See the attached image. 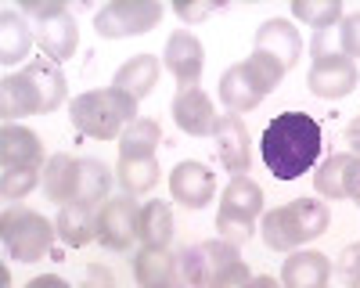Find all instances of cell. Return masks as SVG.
<instances>
[{
	"label": "cell",
	"mask_w": 360,
	"mask_h": 288,
	"mask_svg": "<svg viewBox=\"0 0 360 288\" xmlns=\"http://www.w3.org/2000/svg\"><path fill=\"white\" fill-rule=\"evenodd\" d=\"M112 169L98 159H79V202H90V206H101L108 202L112 191Z\"/></svg>",
	"instance_id": "obj_28"
},
{
	"label": "cell",
	"mask_w": 360,
	"mask_h": 288,
	"mask_svg": "<svg viewBox=\"0 0 360 288\" xmlns=\"http://www.w3.org/2000/svg\"><path fill=\"white\" fill-rule=\"evenodd\" d=\"M307 86H310V94L321 98V101H342L360 86V69H356L353 58H346L342 51L324 54V58H314L310 62Z\"/></svg>",
	"instance_id": "obj_11"
},
{
	"label": "cell",
	"mask_w": 360,
	"mask_h": 288,
	"mask_svg": "<svg viewBox=\"0 0 360 288\" xmlns=\"http://www.w3.org/2000/svg\"><path fill=\"white\" fill-rule=\"evenodd\" d=\"M346 144H349V152H353V155H360V115L346 126Z\"/></svg>",
	"instance_id": "obj_39"
},
{
	"label": "cell",
	"mask_w": 360,
	"mask_h": 288,
	"mask_svg": "<svg viewBox=\"0 0 360 288\" xmlns=\"http://www.w3.org/2000/svg\"><path fill=\"white\" fill-rule=\"evenodd\" d=\"M321 123L307 112H281L274 115V123H266L259 152L266 169L278 181H299L303 173H310L321 159Z\"/></svg>",
	"instance_id": "obj_1"
},
{
	"label": "cell",
	"mask_w": 360,
	"mask_h": 288,
	"mask_svg": "<svg viewBox=\"0 0 360 288\" xmlns=\"http://www.w3.org/2000/svg\"><path fill=\"white\" fill-rule=\"evenodd\" d=\"M292 15L314 29H335L342 22V0H292Z\"/></svg>",
	"instance_id": "obj_30"
},
{
	"label": "cell",
	"mask_w": 360,
	"mask_h": 288,
	"mask_svg": "<svg viewBox=\"0 0 360 288\" xmlns=\"http://www.w3.org/2000/svg\"><path fill=\"white\" fill-rule=\"evenodd\" d=\"M173 11H176L180 18H184V22H195V18H205L213 8H209V4H176Z\"/></svg>",
	"instance_id": "obj_37"
},
{
	"label": "cell",
	"mask_w": 360,
	"mask_h": 288,
	"mask_svg": "<svg viewBox=\"0 0 360 288\" xmlns=\"http://www.w3.org/2000/svg\"><path fill=\"white\" fill-rule=\"evenodd\" d=\"M98 213L101 206H90V202H69V206L58 209L54 230L69 249H83L90 242H98Z\"/></svg>",
	"instance_id": "obj_20"
},
{
	"label": "cell",
	"mask_w": 360,
	"mask_h": 288,
	"mask_svg": "<svg viewBox=\"0 0 360 288\" xmlns=\"http://www.w3.org/2000/svg\"><path fill=\"white\" fill-rule=\"evenodd\" d=\"M0 238H4V249L15 263H37V259L51 252L58 230L44 213L29 209V206H15L0 220Z\"/></svg>",
	"instance_id": "obj_7"
},
{
	"label": "cell",
	"mask_w": 360,
	"mask_h": 288,
	"mask_svg": "<svg viewBox=\"0 0 360 288\" xmlns=\"http://www.w3.org/2000/svg\"><path fill=\"white\" fill-rule=\"evenodd\" d=\"M69 119L83 137H94V140H119L123 130L130 123H137V101L115 86H105V91H86L76 94L69 105Z\"/></svg>",
	"instance_id": "obj_4"
},
{
	"label": "cell",
	"mask_w": 360,
	"mask_h": 288,
	"mask_svg": "<svg viewBox=\"0 0 360 288\" xmlns=\"http://www.w3.org/2000/svg\"><path fill=\"white\" fill-rule=\"evenodd\" d=\"M25 288H72L65 277H58V274H40V277H33Z\"/></svg>",
	"instance_id": "obj_38"
},
{
	"label": "cell",
	"mask_w": 360,
	"mask_h": 288,
	"mask_svg": "<svg viewBox=\"0 0 360 288\" xmlns=\"http://www.w3.org/2000/svg\"><path fill=\"white\" fill-rule=\"evenodd\" d=\"M166 8L159 0H112L94 15V29L105 40H127V37H144L162 22Z\"/></svg>",
	"instance_id": "obj_9"
},
{
	"label": "cell",
	"mask_w": 360,
	"mask_h": 288,
	"mask_svg": "<svg viewBox=\"0 0 360 288\" xmlns=\"http://www.w3.org/2000/svg\"><path fill=\"white\" fill-rule=\"evenodd\" d=\"M339 33L335 29H314V40H310V58H324V54H335Z\"/></svg>",
	"instance_id": "obj_34"
},
{
	"label": "cell",
	"mask_w": 360,
	"mask_h": 288,
	"mask_svg": "<svg viewBox=\"0 0 360 288\" xmlns=\"http://www.w3.org/2000/svg\"><path fill=\"white\" fill-rule=\"evenodd\" d=\"M137 223L141 202H134V195H115L98 213V242L112 252H127L130 242H137Z\"/></svg>",
	"instance_id": "obj_12"
},
{
	"label": "cell",
	"mask_w": 360,
	"mask_h": 288,
	"mask_svg": "<svg viewBox=\"0 0 360 288\" xmlns=\"http://www.w3.org/2000/svg\"><path fill=\"white\" fill-rule=\"evenodd\" d=\"M339 277L346 288H360V242L339 252Z\"/></svg>",
	"instance_id": "obj_33"
},
{
	"label": "cell",
	"mask_w": 360,
	"mask_h": 288,
	"mask_svg": "<svg viewBox=\"0 0 360 288\" xmlns=\"http://www.w3.org/2000/svg\"><path fill=\"white\" fill-rule=\"evenodd\" d=\"M137 242H141V249H169V242H173V209L166 206V202H144L141 206Z\"/></svg>",
	"instance_id": "obj_24"
},
{
	"label": "cell",
	"mask_w": 360,
	"mask_h": 288,
	"mask_svg": "<svg viewBox=\"0 0 360 288\" xmlns=\"http://www.w3.org/2000/svg\"><path fill=\"white\" fill-rule=\"evenodd\" d=\"M159 155L152 159H119L115 166V181L123 184V195H148L155 184H159Z\"/></svg>",
	"instance_id": "obj_27"
},
{
	"label": "cell",
	"mask_w": 360,
	"mask_h": 288,
	"mask_svg": "<svg viewBox=\"0 0 360 288\" xmlns=\"http://www.w3.org/2000/svg\"><path fill=\"white\" fill-rule=\"evenodd\" d=\"M285 72L288 69L278 62V58H270L263 51H252L245 62L231 65L220 76V105L227 108V115H245L285 79Z\"/></svg>",
	"instance_id": "obj_5"
},
{
	"label": "cell",
	"mask_w": 360,
	"mask_h": 288,
	"mask_svg": "<svg viewBox=\"0 0 360 288\" xmlns=\"http://www.w3.org/2000/svg\"><path fill=\"white\" fill-rule=\"evenodd\" d=\"M346 198H353L360 206V155H353L346 166Z\"/></svg>",
	"instance_id": "obj_36"
},
{
	"label": "cell",
	"mask_w": 360,
	"mask_h": 288,
	"mask_svg": "<svg viewBox=\"0 0 360 288\" xmlns=\"http://www.w3.org/2000/svg\"><path fill=\"white\" fill-rule=\"evenodd\" d=\"M252 51H263L270 58H278L285 69H295L299 58H303V37H299V29L288 18H266L256 29V47Z\"/></svg>",
	"instance_id": "obj_18"
},
{
	"label": "cell",
	"mask_w": 360,
	"mask_h": 288,
	"mask_svg": "<svg viewBox=\"0 0 360 288\" xmlns=\"http://www.w3.org/2000/svg\"><path fill=\"white\" fill-rule=\"evenodd\" d=\"M40 184V173H0V195L4 202H22Z\"/></svg>",
	"instance_id": "obj_31"
},
{
	"label": "cell",
	"mask_w": 360,
	"mask_h": 288,
	"mask_svg": "<svg viewBox=\"0 0 360 288\" xmlns=\"http://www.w3.org/2000/svg\"><path fill=\"white\" fill-rule=\"evenodd\" d=\"M169 195L184 209H205L217 195V177L205 162H176L169 173Z\"/></svg>",
	"instance_id": "obj_16"
},
{
	"label": "cell",
	"mask_w": 360,
	"mask_h": 288,
	"mask_svg": "<svg viewBox=\"0 0 360 288\" xmlns=\"http://www.w3.org/2000/svg\"><path fill=\"white\" fill-rule=\"evenodd\" d=\"M79 288H115V277H112V270H108V267L94 263V267H86V274H83V284H79Z\"/></svg>",
	"instance_id": "obj_35"
},
{
	"label": "cell",
	"mask_w": 360,
	"mask_h": 288,
	"mask_svg": "<svg viewBox=\"0 0 360 288\" xmlns=\"http://www.w3.org/2000/svg\"><path fill=\"white\" fill-rule=\"evenodd\" d=\"M159 140H162V126L155 119H144L141 115L119 137V159H152L159 152Z\"/></svg>",
	"instance_id": "obj_26"
},
{
	"label": "cell",
	"mask_w": 360,
	"mask_h": 288,
	"mask_svg": "<svg viewBox=\"0 0 360 288\" xmlns=\"http://www.w3.org/2000/svg\"><path fill=\"white\" fill-rule=\"evenodd\" d=\"M349 159H353V152H339V155L324 159V162L317 166V173H314L317 195H324L328 202L346 198V166H349Z\"/></svg>",
	"instance_id": "obj_29"
},
{
	"label": "cell",
	"mask_w": 360,
	"mask_h": 288,
	"mask_svg": "<svg viewBox=\"0 0 360 288\" xmlns=\"http://www.w3.org/2000/svg\"><path fill=\"white\" fill-rule=\"evenodd\" d=\"M256 220H263V188L252 177H231V184L220 191L217 238L245 245L256 235Z\"/></svg>",
	"instance_id": "obj_6"
},
{
	"label": "cell",
	"mask_w": 360,
	"mask_h": 288,
	"mask_svg": "<svg viewBox=\"0 0 360 288\" xmlns=\"http://www.w3.org/2000/svg\"><path fill=\"white\" fill-rule=\"evenodd\" d=\"M169 112H173V123L188 137H213V130L220 123L213 101H209V94L198 91V86H191V91H176Z\"/></svg>",
	"instance_id": "obj_17"
},
{
	"label": "cell",
	"mask_w": 360,
	"mask_h": 288,
	"mask_svg": "<svg viewBox=\"0 0 360 288\" xmlns=\"http://www.w3.org/2000/svg\"><path fill=\"white\" fill-rule=\"evenodd\" d=\"M335 33H339V51L356 62L360 58V11L342 15V22L335 25Z\"/></svg>",
	"instance_id": "obj_32"
},
{
	"label": "cell",
	"mask_w": 360,
	"mask_h": 288,
	"mask_svg": "<svg viewBox=\"0 0 360 288\" xmlns=\"http://www.w3.org/2000/svg\"><path fill=\"white\" fill-rule=\"evenodd\" d=\"M162 65L166 72L176 79L180 91H191L202 79V69H205V47L195 33L188 29H176V33L166 40V51H162Z\"/></svg>",
	"instance_id": "obj_14"
},
{
	"label": "cell",
	"mask_w": 360,
	"mask_h": 288,
	"mask_svg": "<svg viewBox=\"0 0 360 288\" xmlns=\"http://www.w3.org/2000/svg\"><path fill=\"white\" fill-rule=\"evenodd\" d=\"M245 288H281V281H274V277H266V274H259V277H252Z\"/></svg>",
	"instance_id": "obj_40"
},
{
	"label": "cell",
	"mask_w": 360,
	"mask_h": 288,
	"mask_svg": "<svg viewBox=\"0 0 360 288\" xmlns=\"http://www.w3.org/2000/svg\"><path fill=\"white\" fill-rule=\"evenodd\" d=\"M328 223H332V213H328L324 202H317V198H292L288 206H278V209L263 213L259 235H263L266 249L295 252L299 245L321 238L328 230Z\"/></svg>",
	"instance_id": "obj_3"
},
{
	"label": "cell",
	"mask_w": 360,
	"mask_h": 288,
	"mask_svg": "<svg viewBox=\"0 0 360 288\" xmlns=\"http://www.w3.org/2000/svg\"><path fill=\"white\" fill-rule=\"evenodd\" d=\"M44 195L58 206L79 202V159H72L69 152L51 155L44 166Z\"/></svg>",
	"instance_id": "obj_21"
},
{
	"label": "cell",
	"mask_w": 360,
	"mask_h": 288,
	"mask_svg": "<svg viewBox=\"0 0 360 288\" xmlns=\"http://www.w3.org/2000/svg\"><path fill=\"white\" fill-rule=\"evenodd\" d=\"M159 72H162V65H159L155 54H137V58H130L127 65H119L112 86H115V91H123V94H130L134 101H141V98H148L155 91Z\"/></svg>",
	"instance_id": "obj_23"
},
{
	"label": "cell",
	"mask_w": 360,
	"mask_h": 288,
	"mask_svg": "<svg viewBox=\"0 0 360 288\" xmlns=\"http://www.w3.org/2000/svg\"><path fill=\"white\" fill-rule=\"evenodd\" d=\"M152 288H191V284L184 281V274H176V277H169V281H162V284H152Z\"/></svg>",
	"instance_id": "obj_41"
},
{
	"label": "cell",
	"mask_w": 360,
	"mask_h": 288,
	"mask_svg": "<svg viewBox=\"0 0 360 288\" xmlns=\"http://www.w3.org/2000/svg\"><path fill=\"white\" fill-rule=\"evenodd\" d=\"M238 263H245L242 249H238L234 242H224V238L198 242V245L180 252V274H184V281L191 288H213Z\"/></svg>",
	"instance_id": "obj_10"
},
{
	"label": "cell",
	"mask_w": 360,
	"mask_h": 288,
	"mask_svg": "<svg viewBox=\"0 0 360 288\" xmlns=\"http://www.w3.org/2000/svg\"><path fill=\"white\" fill-rule=\"evenodd\" d=\"M22 15H33L37 18V44L40 51L51 58V62H69V58L76 54L79 47V25L72 18V11L62 4V0H44V4H37V0H29V4H22Z\"/></svg>",
	"instance_id": "obj_8"
},
{
	"label": "cell",
	"mask_w": 360,
	"mask_h": 288,
	"mask_svg": "<svg viewBox=\"0 0 360 288\" xmlns=\"http://www.w3.org/2000/svg\"><path fill=\"white\" fill-rule=\"evenodd\" d=\"M37 44V29L25 22L22 11H0V62L4 65H18L29 58Z\"/></svg>",
	"instance_id": "obj_22"
},
{
	"label": "cell",
	"mask_w": 360,
	"mask_h": 288,
	"mask_svg": "<svg viewBox=\"0 0 360 288\" xmlns=\"http://www.w3.org/2000/svg\"><path fill=\"white\" fill-rule=\"evenodd\" d=\"M44 140L22 123L0 130V173H44Z\"/></svg>",
	"instance_id": "obj_13"
},
{
	"label": "cell",
	"mask_w": 360,
	"mask_h": 288,
	"mask_svg": "<svg viewBox=\"0 0 360 288\" xmlns=\"http://www.w3.org/2000/svg\"><path fill=\"white\" fill-rule=\"evenodd\" d=\"M180 274V252H169V249H137L134 256V277L141 288H152V284H162L169 277Z\"/></svg>",
	"instance_id": "obj_25"
},
{
	"label": "cell",
	"mask_w": 360,
	"mask_h": 288,
	"mask_svg": "<svg viewBox=\"0 0 360 288\" xmlns=\"http://www.w3.org/2000/svg\"><path fill=\"white\" fill-rule=\"evenodd\" d=\"M332 259L314 249H295L281 263V288H328Z\"/></svg>",
	"instance_id": "obj_19"
},
{
	"label": "cell",
	"mask_w": 360,
	"mask_h": 288,
	"mask_svg": "<svg viewBox=\"0 0 360 288\" xmlns=\"http://www.w3.org/2000/svg\"><path fill=\"white\" fill-rule=\"evenodd\" d=\"M69 94V79L54 62H29L18 72H8L0 83V115L15 123L22 115H47L62 108Z\"/></svg>",
	"instance_id": "obj_2"
},
{
	"label": "cell",
	"mask_w": 360,
	"mask_h": 288,
	"mask_svg": "<svg viewBox=\"0 0 360 288\" xmlns=\"http://www.w3.org/2000/svg\"><path fill=\"white\" fill-rule=\"evenodd\" d=\"M217 140V159L231 177H249L252 169V140L242 123V115H220V123L213 130Z\"/></svg>",
	"instance_id": "obj_15"
}]
</instances>
